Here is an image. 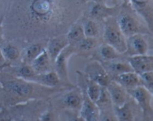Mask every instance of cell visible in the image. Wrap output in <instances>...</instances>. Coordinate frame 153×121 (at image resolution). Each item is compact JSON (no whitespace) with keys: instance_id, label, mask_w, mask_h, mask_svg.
Listing matches in <instances>:
<instances>
[{"instance_id":"1","label":"cell","mask_w":153,"mask_h":121,"mask_svg":"<svg viewBox=\"0 0 153 121\" xmlns=\"http://www.w3.org/2000/svg\"><path fill=\"white\" fill-rule=\"evenodd\" d=\"M87 0H9L4 39L22 46L66 34L84 15Z\"/></svg>"},{"instance_id":"2","label":"cell","mask_w":153,"mask_h":121,"mask_svg":"<svg viewBox=\"0 0 153 121\" xmlns=\"http://www.w3.org/2000/svg\"><path fill=\"white\" fill-rule=\"evenodd\" d=\"M73 87L47 88L1 71H0V105L2 107H10L30 101L49 100L52 96Z\"/></svg>"},{"instance_id":"3","label":"cell","mask_w":153,"mask_h":121,"mask_svg":"<svg viewBox=\"0 0 153 121\" xmlns=\"http://www.w3.org/2000/svg\"><path fill=\"white\" fill-rule=\"evenodd\" d=\"M47 100H34L0 110V121H40L42 111L48 106Z\"/></svg>"},{"instance_id":"4","label":"cell","mask_w":153,"mask_h":121,"mask_svg":"<svg viewBox=\"0 0 153 121\" xmlns=\"http://www.w3.org/2000/svg\"><path fill=\"white\" fill-rule=\"evenodd\" d=\"M116 19L126 38L135 34L152 36L153 31L149 29L146 22L136 13L129 3L121 4Z\"/></svg>"},{"instance_id":"5","label":"cell","mask_w":153,"mask_h":121,"mask_svg":"<svg viewBox=\"0 0 153 121\" xmlns=\"http://www.w3.org/2000/svg\"><path fill=\"white\" fill-rule=\"evenodd\" d=\"M102 40L103 43L111 46L119 53L124 54L126 51V38L117 22L116 17H110L103 22Z\"/></svg>"},{"instance_id":"6","label":"cell","mask_w":153,"mask_h":121,"mask_svg":"<svg viewBox=\"0 0 153 121\" xmlns=\"http://www.w3.org/2000/svg\"><path fill=\"white\" fill-rule=\"evenodd\" d=\"M121 4L109 6L104 3L88 1L87 8L83 16L100 22H103L110 17H116L120 9Z\"/></svg>"},{"instance_id":"7","label":"cell","mask_w":153,"mask_h":121,"mask_svg":"<svg viewBox=\"0 0 153 121\" xmlns=\"http://www.w3.org/2000/svg\"><path fill=\"white\" fill-rule=\"evenodd\" d=\"M56 97H58V103L64 110L80 111L84 97L82 91L78 86L58 93Z\"/></svg>"},{"instance_id":"8","label":"cell","mask_w":153,"mask_h":121,"mask_svg":"<svg viewBox=\"0 0 153 121\" xmlns=\"http://www.w3.org/2000/svg\"><path fill=\"white\" fill-rule=\"evenodd\" d=\"M152 36L135 34L126 38V51L124 56H132L148 54L152 49Z\"/></svg>"},{"instance_id":"9","label":"cell","mask_w":153,"mask_h":121,"mask_svg":"<svg viewBox=\"0 0 153 121\" xmlns=\"http://www.w3.org/2000/svg\"><path fill=\"white\" fill-rule=\"evenodd\" d=\"M77 54V50L74 45H68L56 57L53 63V70L59 78L67 86H73L69 78L68 62L73 55Z\"/></svg>"},{"instance_id":"10","label":"cell","mask_w":153,"mask_h":121,"mask_svg":"<svg viewBox=\"0 0 153 121\" xmlns=\"http://www.w3.org/2000/svg\"><path fill=\"white\" fill-rule=\"evenodd\" d=\"M129 98H132L137 106L140 108L144 117L151 115L152 113V93L143 86L127 91Z\"/></svg>"},{"instance_id":"11","label":"cell","mask_w":153,"mask_h":121,"mask_svg":"<svg viewBox=\"0 0 153 121\" xmlns=\"http://www.w3.org/2000/svg\"><path fill=\"white\" fill-rule=\"evenodd\" d=\"M84 74L88 80L97 83L103 88H105L112 80L102 64L96 60H92L87 64Z\"/></svg>"},{"instance_id":"12","label":"cell","mask_w":153,"mask_h":121,"mask_svg":"<svg viewBox=\"0 0 153 121\" xmlns=\"http://www.w3.org/2000/svg\"><path fill=\"white\" fill-rule=\"evenodd\" d=\"M19 45H21L16 42L6 40L0 45L4 58L10 66H16L21 64L22 47Z\"/></svg>"},{"instance_id":"13","label":"cell","mask_w":153,"mask_h":121,"mask_svg":"<svg viewBox=\"0 0 153 121\" xmlns=\"http://www.w3.org/2000/svg\"><path fill=\"white\" fill-rule=\"evenodd\" d=\"M128 3L153 31V0H128Z\"/></svg>"},{"instance_id":"14","label":"cell","mask_w":153,"mask_h":121,"mask_svg":"<svg viewBox=\"0 0 153 121\" xmlns=\"http://www.w3.org/2000/svg\"><path fill=\"white\" fill-rule=\"evenodd\" d=\"M48 40H38L25 45L22 49L21 63L31 64L46 49Z\"/></svg>"},{"instance_id":"15","label":"cell","mask_w":153,"mask_h":121,"mask_svg":"<svg viewBox=\"0 0 153 121\" xmlns=\"http://www.w3.org/2000/svg\"><path fill=\"white\" fill-rule=\"evenodd\" d=\"M133 72L140 75L144 73L153 71V56L145 54L126 56Z\"/></svg>"},{"instance_id":"16","label":"cell","mask_w":153,"mask_h":121,"mask_svg":"<svg viewBox=\"0 0 153 121\" xmlns=\"http://www.w3.org/2000/svg\"><path fill=\"white\" fill-rule=\"evenodd\" d=\"M102 43H103L102 39L85 37L75 47L77 50L78 55L92 59Z\"/></svg>"},{"instance_id":"17","label":"cell","mask_w":153,"mask_h":121,"mask_svg":"<svg viewBox=\"0 0 153 121\" xmlns=\"http://www.w3.org/2000/svg\"><path fill=\"white\" fill-rule=\"evenodd\" d=\"M32 83H35L40 86L47 88H59V87H72L73 86H67L62 83L58 74L54 70L44 74H37L32 78Z\"/></svg>"},{"instance_id":"18","label":"cell","mask_w":153,"mask_h":121,"mask_svg":"<svg viewBox=\"0 0 153 121\" xmlns=\"http://www.w3.org/2000/svg\"><path fill=\"white\" fill-rule=\"evenodd\" d=\"M101 63L102 64L105 69L107 71L108 74L110 76L111 80L120 74L133 71L129 63L127 61L126 56L121 59L110 61V62H101Z\"/></svg>"},{"instance_id":"19","label":"cell","mask_w":153,"mask_h":121,"mask_svg":"<svg viewBox=\"0 0 153 121\" xmlns=\"http://www.w3.org/2000/svg\"><path fill=\"white\" fill-rule=\"evenodd\" d=\"M105 88L109 94L113 106H121L128 100L127 91L114 80H111Z\"/></svg>"},{"instance_id":"20","label":"cell","mask_w":153,"mask_h":121,"mask_svg":"<svg viewBox=\"0 0 153 121\" xmlns=\"http://www.w3.org/2000/svg\"><path fill=\"white\" fill-rule=\"evenodd\" d=\"M68 45L69 43L66 34L57 36L48 40L46 51L53 63L57 56Z\"/></svg>"},{"instance_id":"21","label":"cell","mask_w":153,"mask_h":121,"mask_svg":"<svg viewBox=\"0 0 153 121\" xmlns=\"http://www.w3.org/2000/svg\"><path fill=\"white\" fill-rule=\"evenodd\" d=\"M83 28L85 37L102 39L103 31V22H97L92 19L82 16L79 19Z\"/></svg>"},{"instance_id":"22","label":"cell","mask_w":153,"mask_h":121,"mask_svg":"<svg viewBox=\"0 0 153 121\" xmlns=\"http://www.w3.org/2000/svg\"><path fill=\"white\" fill-rule=\"evenodd\" d=\"M124 55L119 53L114 48L105 43H102L99 47L97 53L93 57L92 60L98 61L100 62H110L124 57Z\"/></svg>"},{"instance_id":"23","label":"cell","mask_w":153,"mask_h":121,"mask_svg":"<svg viewBox=\"0 0 153 121\" xmlns=\"http://www.w3.org/2000/svg\"><path fill=\"white\" fill-rule=\"evenodd\" d=\"M112 80L118 83L120 86L124 88L126 91L135 89L139 86H143L140 75L133 71L120 74V75L112 79Z\"/></svg>"},{"instance_id":"24","label":"cell","mask_w":153,"mask_h":121,"mask_svg":"<svg viewBox=\"0 0 153 121\" xmlns=\"http://www.w3.org/2000/svg\"><path fill=\"white\" fill-rule=\"evenodd\" d=\"M31 65L36 74H44L53 70V62L46 49L31 62Z\"/></svg>"},{"instance_id":"25","label":"cell","mask_w":153,"mask_h":121,"mask_svg":"<svg viewBox=\"0 0 153 121\" xmlns=\"http://www.w3.org/2000/svg\"><path fill=\"white\" fill-rule=\"evenodd\" d=\"M113 109L117 121H135L134 108L128 100L121 106H113Z\"/></svg>"},{"instance_id":"26","label":"cell","mask_w":153,"mask_h":121,"mask_svg":"<svg viewBox=\"0 0 153 121\" xmlns=\"http://www.w3.org/2000/svg\"><path fill=\"white\" fill-rule=\"evenodd\" d=\"M66 37L68 40L69 45L74 46L80 43L84 38H85L80 21L79 20L78 22H75L73 25H71L66 34Z\"/></svg>"},{"instance_id":"27","label":"cell","mask_w":153,"mask_h":121,"mask_svg":"<svg viewBox=\"0 0 153 121\" xmlns=\"http://www.w3.org/2000/svg\"><path fill=\"white\" fill-rule=\"evenodd\" d=\"M96 106H97L98 109H102L109 108V107L113 106L111 100L110 96L106 88H102L101 93L97 102L95 103Z\"/></svg>"},{"instance_id":"28","label":"cell","mask_w":153,"mask_h":121,"mask_svg":"<svg viewBox=\"0 0 153 121\" xmlns=\"http://www.w3.org/2000/svg\"><path fill=\"white\" fill-rule=\"evenodd\" d=\"M99 118L100 121H117L114 112L113 106L99 109Z\"/></svg>"},{"instance_id":"29","label":"cell","mask_w":153,"mask_h":121,"mask_svg":"<svg viewBox=\"0 0 153 121\" xmlns=\"http://www.w3.org/2000/svg\"><path fill=\"white\" fill-rule=\"evenodd\" d=\"M142 86L151 93L153 92V71L144 73L140 75Z\"/></svg>"},{"instance_id":"30","label":"cell","mask_w":153,"mask_h":121,"mask_svg":"<svg viewBox=\"0 0 153 121\" xmlns=\"http://www.w3.org/2000/svg\"><path fill=\"white\" fill-rule=\"evenodd\" d=\"M64 113L67 117V121H85L79 111L64 110Z\"/></svg>"},{"instance_id":"31","label":"cell","mask_w":153,"mask_h":121,"mask_svg":"<svg viewBox=\"0 0 153 121\" xmlns=\"http://www.w3.org/2000/svg\"><path fill=\"white\" fill-rule=\"evenodd\" d=\"M9 0H0V18L4 16Z\"/></svg>"},{"instance_id":"32","label":"cell","mask_w":153,"mask_h":121,"mask_svg":"<svg viewBox=\"0 0 153 121\" xmlns=\"http://www.w3.org/2000/svg\"><path fill=\"white\" fill-rule=\"evenodd\" d=\"M9 66H10V65L6 62L5 59H4V56L2 54V52H1V48H0V71H3V70H4Z\"/></svg>"},{"instance_id":"33","label":"cell","mask_w":153,"mask_h":121,"mask_svg":"<svg viewBox=\"0 0 153 121\" xmlns=\"http://www.w3.org/2000/svg\"><path fill=\"white\" fill-rule=\"evenodd\" d=\"M3 20H4V16L0 18V45L2 44L5 40L4 35V28H3Z\"/></svg>"},{"instance_id":"34","label":"cell","mask_w":153,"mask_h":121,"mask_svg":"<svg viewBox=\"0 0 153 121\" xmlns=\"http://www.w3.org/2000/svg\"><path fill=\"white\" fill-rule=\"evenodd\" d=\"M111 2H113V5L114 4H126L128 3V0H111Z\"/></svg>"},{"instance_id":"35","label":"cell","mask_w":153,"mask_h":121,"mask_svg":"<svg viewBox=\"0 0 153 121\" xmlns=\"http://www.w3.org/2000/svg\"><path fill=\"white\" fill-rule=\"evenodd\" d=\"M87 1H92V2L104 3V4H107V1H108V0H87Z\"/></svg>"}]
</instances>
